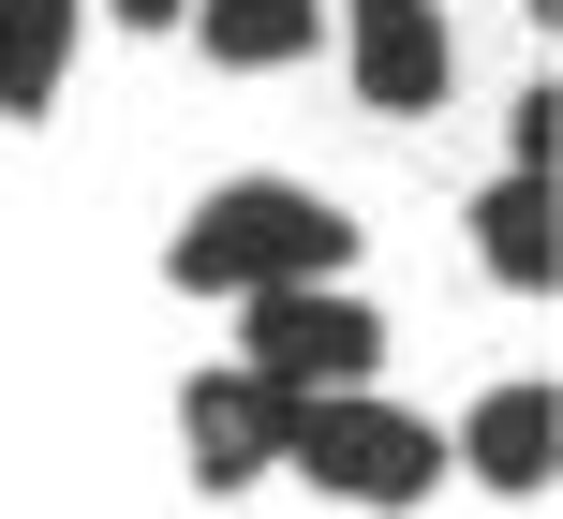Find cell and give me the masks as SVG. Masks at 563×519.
Here are the masks:
<instances>
[{
    "mask_svg": "<svg viewBox=\"0 0 563 519\" xmlns=\"http://www.w3.org/2000/svg\"><path fill=\"white\" fill-rule=\"evenodd\" d=\"M178 297H282V283H356V208H327L311 178H223L194 223L164 238Z\"/></svg>",
    "mask_w": 563,
    "mask_h": 519,
    "instance_id": "cell-1",
    "label": "cell"
},
{
    "mask_svg": "<svg viewBox=\"0 0 563 519\" xmlns=\"http://www.w3.org/2000/svg\"><path fill=\"white\" fill-rule=\"evenodd\" d=\"M282 475L327 505H371V519H416L430 490H445V431H430L416 401H386V386H341V401H297L282 416Z\"/></svg>",
    "mask_w": 563,
    "mask_h": 519,
    "instance_id": "cell-2",
    "label": "cell"
},
{
    "mask_svg": "<svg viewBox=\"0 0 563 519\" xmlns=\"http://www.w3.org/2000/svg\"><path fill=\"white\" fill-rule=\"evenodd\" d=\"M371 356H386V312H371L356 283H282V297H238V372L282 386V401H341V386H371Z\"/></svg>",
    "mask_w": 563,
    "mask_h": 519,
    "instance_id": "cell-3",
    "label": "cell"
},
{
    "mask_svg": "<svg viewBox=\"0 0 563 519\" xmlns=\"http://www.w3.org/2000/svg\"><path fill=\"white\" fill-rule=\"evenodd\" d=\"M327 45H341V75H356L371 119H430V104L460 89L445 0H327Z\"/></svg>",
    "mask_w": 563,
    "mask_h": 519,
    "instance_id": "cell-4",
    "label": "cell"
},
{
    "mask_svg": "<svg viewBox=\"0 0 563 519\" xmlns=\"http://www.w3.org/2000/svg\"><path fill=\"white\" fill-rule=\"evenodd\" d=\"M282 386H253L223 356V372H194L178 386V461H194V490H253V475H282Z\"/></svg>",
    "mask_w": 563,
    "mask_h": 519,
    "instance_id": "cell-5",
    "label": "cell"
},
{
    "mask_svg": "<svg viewBox=\"0 0 563 519\" xmlns=\"http://www.w3.org/2000/svg\"><path fill=\"white\" fill-rule=\"evenodd\" d=\"M445 461H475V490H519V505H534L549 461H563V401H549V386H489V401L445 431Z\"/></svg>",
    "mask_w": 563,
    "mask_h": 519,
    "instance_id": "cell-6",
    "label": "cell"
},
{
    "mask_svg": "<svg viewBox=\"0 0 563 519\" xmlns=\"http://www.w3.org/2000/svg\"><path fill=\"white\" fill-rule=\"evenodd\" d=\"M178 30H194L223 75H282V59H311V45H327V0H194Z\"/></svg>",
    "mask_w": 563,
    "mask_h": 519,
    "instance_id": "cell-7",
    "label": "cell"
},
{
    "mask_svg": "<svg viewBox=\"0 0 563 519\" xmlns=\"http://www.w3.org/2000/svg\"><path fill=\"white\" fill-rule=\"evenodd\" d=\"M475 267H489V283H505V297H549V178H489V194H475Z\"/></svg>",
    "mask_w": 563,
    "mask_h": 519,
    "instance_id": "cell-8",
    "label": "cell"
},
{
    "mask_svg": "<svg viewBox=\"0 0 563 519\" xmlns=\"http://www.w3.org/2000/svg\"><path fill=\"white\" fill-rule=\"evenodd\" d=\"M75 75V0H0V119H45Z\"/></svg>",
    "mask_w": 563,
    "mask_h": 519,
    "instance_id": "cell-9",
    "label": "cell"
},
{
    "mask_svg": "<svg viewBox=\"0 0 563 519\" xmlns=\"http://www.w3.org/2000/svg\"><path fill=\"white\" fill-rule=\"evenodd\" d=\"M104 15H119V30H178L194 0H104Z\"/></svg>",
    "mask_w": 563,
    "mask_h": 519,
    "instance_id": "cell-10",
    "label": "cell"
}]
</instances>
